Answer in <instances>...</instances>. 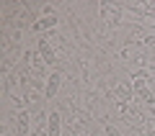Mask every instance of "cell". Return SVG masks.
<instances>
[{
	"mask_svg": "<svg viewBox=\"0 0 155 136\" xmlns=\"http://www.w3.org/2000/svg\"><path fill=\"white\" fill-rule=\"evenodd\" d=\"M132 90H134V95H137V100H140V103H145L147 108H153V105H155V95L150 93V87L145 85L142 80L132 82Z\"/></svg>",
	"mask_w": 155,
	"mask_h": 136,
	"instance_id": "6da1fadb",
	"label": "cell"
},
{
	"mask_svg": "<svg viewBox=\"0 0 155 136\" xmlns=\"http://www.w3.org/2000/svg\"><path fill=\"white\" fill-rule=\"evenodd\" d=\"M60 82H62V75H60V72H54V75L49 77V82H47V87H44V95H47V98H54V95H57Z\"/></svg>",
	"mask_w": 155,
	"mask_h": 136,
	"instance_id": "7a4b0ae2",
	"label": "cell"
},
{
	"mask_svg": "<svg viewBox=\"0 0 155 136\" xmlns=\"http://www.w3.org/2000/svg\"><path fill=\"white\" fill-rule=\"evenodd\" d=\"M60 113H52L49 116V121H47V134L49 136H60V131H62V126H60Z\"/></svg>",
	"mask_w": 155,
	"mask_h": 136,
	"instance_id": "3957f363",
	"label": "cell"
},
{
	"mask_svg": "<svg viewBox=\"0 0 155 136\" xmlns=\"http://www.w3.org/2000/svg\"><path fill=\"white\" fill-rule=\"evenodd\" d=\"M39 54H41V59H44L47 64H54V51H52V46L44 41V39L39 41Z\"/></svg>",
	"mask_w": 155,
	"mask_h": 136,
	"instance_id": "277c9868",
	"label": "cell"
},
{
	"mask_svg": "<svg viewBox=\"0 0 155 136\" xmlns=\"http://www.w3.org/2000/svg\"><path fill=\"white\" fill-rule=\"evenodd\" d=\"M116 93H119V98H122L124 103H127V100H132L134 90H132V87H127V85H119V87H116Z\"/></svg>",
	"mask_w": 155,
	"mask_h": 136,
	"instance_id": "5b68a950",
	"label": "cell"
},
{
	"mask_svg": "<svg viewBox=\"0 0 155 136\" xmlns=\"http://www.w3.org/2000/svg\"><path fill=\"white\" fill-rule=\"evenodd\" d=\"M54 23H57V18H54V16H47V18H41V21L36 23V28H52Z\"/></svg>",
	"mask_w": 155,
	"mask_h": 136,
	"instance_id": "8992f818",
	"label": "cell"
},
{
	"mask_svg": "<svg viewBox=\"0 0 155 136\" xmlns=\"http://www.w3.org/2000/svg\"><path fill=\"white\" fill-rule=\"evenodd\" d=\"M106 134H109V136H122V131H116L111 123H106Z\"/></svg>",
	"mask_w": 155,
	"mask_h": 136,
	"instance_id": "52a82bcc",
	"label": "cell"
}]
</instances>
